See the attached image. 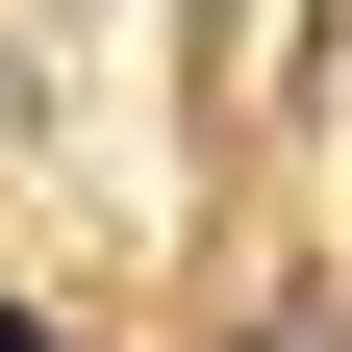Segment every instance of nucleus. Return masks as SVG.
I'll list each match as a JSON object with an SVG mask.
<instances>
[{"instance_id": "1", "label": "nucleus", "mask_w": 352, "mask_h": 352, "mask_svg": "<svg viewBox=\"0 0 352 352\" xmlns=\"http://www.w3.org/2000/svg\"><path fill=\"white\" fill-rule=\"evenodd\" d=\"M0 352H51V327H25V302H0Z\"/></svg>"}]
</instances>
